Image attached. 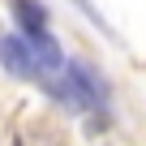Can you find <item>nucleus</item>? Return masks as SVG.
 <instances>
[{"mask_svg":"<svg viewBox=\"0 0 146 146\" xmlns=\"http://www.w3.org/2000/svg\"><path fill=\"white\" fill-rule=\"evenodd\" d=\"M13 146H22V142H13Z\"/></svg>","mask_w":146,"mask_h":146,"instance_id":"obj_5","label":"nucleus"},{"mask_svg":"<svg viewBox=\"0 0 146 146\" xmlns=\"http://www.w3.org/2000/svg\"><path fill=\"white\" fill-rule=\"evenodd\" d=\"M73 5H78V9H82V13H86V17H90V22L99 26V30H108V17H103V13H99L95 5H90V0H73Z\"/></svg>","mask_w":146,"mask_h":146,"instance_id":"obj_4","label":"nucleus"},{"mask_svg":"<svg viewBox=\"0 0 146 146\" xmlns=\"http://www.w3.org/2000/svg\"><path fill=\"white\" fill-rule=\"evenodd\" d=\"M0 64H5L13 78H26V82H39L43 78V64H39L35 47L22 35H5V39H0Z\"/></svg>","mask_w":146,"mask_h":146,"instance_id":"obj_2","label":"nucleus"},{"mask_svg":"<svg viewBox=\"0 0 146 146\" xmlns=\"http://www.w3.org/2000/svg\"><path fill=\"white\" fill-rule=\"evenodd\" d=\"M9 5H13V17H17V26H22L26 39H35V35L47 30V13H43L39 0H9Z\"/></svg>","mask_w":146,"mask_h":146,"instance_id":"obj_3","label":"nucleus"},{"mask_svg":"<svg viewBox=\"0 0 146 146\" xmlns=\"http://www.w3.org/2000/svg\"><path fill=\"white\" fill-rule=\"evenodd\" d=\"M64 64V82H69V95L78 99V108L86 112H103L108 108V86H103V78L86 64V60H60Z\"/></svg>","mask_w":146,"mask_h":146,"instance_id":"obj_1","label":"nucleus"}]
</instances>
